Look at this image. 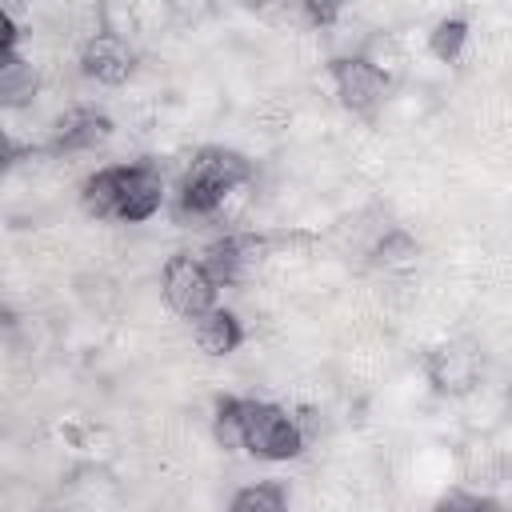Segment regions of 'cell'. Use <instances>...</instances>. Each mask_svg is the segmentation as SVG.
<instances>
[{
  "mask_svg": "<svg viewBox=\"0 0 512 512\" xmlns=\"http://www.w3.org/2000/svg\"><path fill=\"white\" fill-rule=\"evenodd\" d=\"M304 16H308L312 24H332V20L340 16V8H332V4H308Z\"/></svg>",
  "mask_w": 512,
  "mask_h": 512,
  "instance_id": "5bb4252c",
  "label": "cell"
},
{
  "mask_svg": "<svg viewBox=\"0 0 512 512\" xmlns=\"http://www.w3.org/2000/svg\"><path fill=\"white\" fill-rule=\"evenodd\" d=\"M80 72L96 84L116 88L136 72V48L128 44V36H120L112 28H100L80 48Z\"/></svg>",
  "mask_w": 512,
  "mask_h": 512,
  "instance_id": "52a82bcc",
  "label": "cell"
},
{
  "mask_svg": "<svg viewBox=\"0 0 512 512\" xmlns=\"http://www.w3.org/2000/svg\"><path fill=\"white\" fill-rule=\"evenodd\" d=\"M80 204L92 220H124L144 224L164 208V176L148 160L96 168L80 184Z\"/></svg>",
  "mask_w": 512,
  "mask_h": 512,
  "instance_id": "7a4b0ae2",
  "label": "cell"
},
{
  "mask_svg": "<svg viewBox=\"0 0 512 512\" xmlns=\"http://www.w3.org/2000/svg\"><path fill=\"white\" fill-rule=\"evenodd\" d=\"M228 512H288V488L280 480H256L244 484L232 500Z\"/></svg>",
  "mask_w": 512,
  "mask_h": 512,
  "instance_id": "8fae6325",
  "label": "cell"
},
{
  "mask_svg": "<svg viewBox=\"0 0 512 512\" xmlns=\"http://www.w3.org/2000/svg\"><path fill=\"white\" fill-rule=\"evenodd\" d=\"M328 80H332L340 104L352 116H372L392 92L388 68L376 64L372 56H332L328 60Z\"/></svg>",
  "mask_w": 512,
  "mask_h": 512,
  "instance_id": "5b68a950",
  "label": "cell"
},
{
  "mask_svg": "<svg viewBox=\"0 0 512 512\" xmlns=\"http://www.w3.org/2000/svg\"><path fill=\"white\" fill-rule=\"evenodd\" d=\"M160 296L164 304L184 316V320H200L204 312L216 308V296H220V284L212 280V272L204 268L200 256L192 252H172L160 268Z\"/></svg>",
  "mask_w": 512,
  "mask_h": 512,
  "instance_id": "277c9868",
  "label": "cell"
},
{
  "mask_svg": "<svg viewBox=\"0 0 512 512\" xmlns=\"http://www.w3.org/2000/svg\"><path fill=\"white\" fill-rule=\"evenodd\" d=\"M436 512H500V504L492 496L468 492V488H452L436 500Z\"/></svg>",
  "mask_w": 512,
  "mask_h": 512,
  "instance_id": "4fadbf2b",
  "label": "cell"
},
{
  "mask_svg": "<svg viewBox=\"0 0 512 512\" xmlns=\"http://www.w3.org/2000/svg\"><path fill=\"white\" fill-rule=\"evenodd\" d=\"M464 44H468V20H464V16H444V20H436L432 32H428V52H432L440 64L460 60Z\"/></svg>",
  "mask_w": 512,
  "mask_h": 512,
  "instance_id": "7c38bea8",
  "label": "cell"
},
{
  "mask_svg": "<svg viewBox=\"0 0 512 512\" xmlns=\"http://www.w3.org/2000/svg\"><path fill=\"white\" fill-rule=\"evenodd\" d=\"M112 136V116L100 112V108H68L56 128H52V140H48V152L52 156H76V152H92L96 144H104Z\"/></svg>",
  "mask_w": 512,
  "mask_h": 512,
  "instance_id": "ba28073f",
  "label": "cell"
},
{
  "mask_svg": "<svg viewBox=\"0 0 512 512\" xmlns=\"http://www.w3.org/2000/svg\"><path fill=\"white\" fill-rule=\"evenodd\" d=\"M268 248H272V240L260 236V232H228V236L212 240L200 252V260H204V268L212 272V280L220 288H232L268 256Z\"/></svg>",
  "mask_w": 512,
  "mask_h": 512,
  "instance_id": "8992f818",
  "label": "cell"
},
{
  "mask_svg": "<svg viewBox=\"0 0 512 512\" xmlns=\"http://www.w3.org/2000/svg\"><path fill=\"white\" fill-rule=\"evenodd\" d=\"M252 176H256V164L244 152L224 148V144L196 148L192 160L184 164L180 180H176V216L180 220H208Z\"/></svg>",
  "mask_w": 512,
  "mask_h": 512,
  "instance_id": "3957f363",
  "label": "cell"
},
{
  "mask_svg": "<svg viewBox=\"0 0 512 512\" xmlns=\"http://www.w3.org/2000/svg\"><path fill=\"white\" fill-rule=\"evenodd\" d=\"M192 340L204 356H232L244 344V324L232 308H212L200 320H192Z\"/></svg>",
  "mask_w": 512,
  "mask_h": 512,
  "instance_id": "9c48e42d",
  "label": "cell"
},
{
  "mask_svg": "<svg viewBox=\"0 0 512 512\" xmlns=\"http://www.w3.org/2000/svg\"><path fill=\"white\" fill-rule=\"evenodd\" d=\"M212 436L224 448H244L256 460H296L304 452V428L288 408L256 396H220L212 412Z\"/></svg>",
  "mask_w": 512,
  "mask_h": 512,
  "instance_id": "6da1fadb",
  "label": "cell"
},
{
  "mask_svg": "<svg viewBox=\"0 0 512 512\" xmlns=\"http://www.w3.org/2000/svg\"><path fill=\"white\" fill-rule=\"evenodd\" d=\"M36 84H40V80H36V72H32V64H28L20 52L0 56V104H4V108L32 104Z\"/></svg>",
  "mask_w": 512,
  "mask_h": 512,
  "instance_id": "30bf717a",
  "label": "cell"
}]
</instances>
